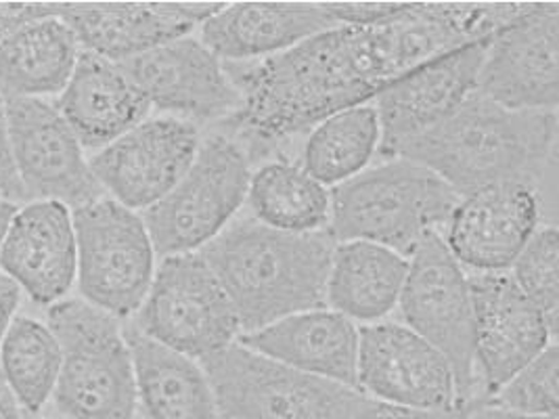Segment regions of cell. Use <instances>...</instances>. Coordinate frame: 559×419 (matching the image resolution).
<instances>
[{
  "mask_svg": "<svg viewBox=\"0 0 559 419\" xmlns=\"http://www.w3.org/2000/svg\"><path fill=\"white\" fill-rule=\"evenodd\" d=\"M467 419H558V416H554V418H547V416H524V414L509 411V409H503L499 405H492L486 398H480L474 405V409L469 411Z\"/></svg>",
  "mask_w": 559,
  "mask_h": 419,
  "instance_id": "obj_36",
  "label": "cell"
},
{
  "mask_svg": "<svg viewBox=\"0 0 559 419\" xmlns=\"http://www.w3.org/2000/svg\"><path fill=\"white\" fill-rule=\"evenodd\" d=\"M330 195L328 231L337 243L371 241L405 259L449 225L461 197L432 170L405 157L362 170L335 184Z\"/></svg>",
  "mask_w": 559,
  "mask_h": 419,
  "instance_id": "obj_4",
  "label": "cell"
},
{
  "mask_svg": "<svg viewBox=\"0 0 559 419\" xmlns=\"http://www.w3.org/2000/svg\"><path fill=\"white\" fill-rule=\"evenodd\" d=\"M223 4L216 2H78L55 4L82 51L127 61L157 45L187 36Z\"/></svg>",
  "mask_w": 559,
  "mask_h": 419,
  "instance_id": "obj_20",
  "label": "cell"
},
{
  "mask_svg": "<svg viewBox=\"0 0 559 419\" xmlns=\"http://www.w3.org/2000/svg\"><path fill=\"white\" fill-rule=\"evenodd\" d=\"M518 2L411 4L378 26H337L254 63H225L241 95L225 120L250 159L333 113L373 101L385 86L440 55L492 38Z\"/></svg>",
  "mask_w": 559,
  "mask_h": 419,
  "instance_id": "obj_1",
  "label": "cell"
},
{
  "mask_svg": "<svg viewBox=\"0 0 559 419\" xmlns=\"http://www.w3.org/2000/svg\"><path fill=\"white\" fill-rule=\"evenodd\" d=\"M356 391L415 409L459 407L449 361L401 323H369L358 330Z\"/></svg>",
  "mask_w": 559,
  "mask_h": 419,
  "instance_id": "obj_15",
  "label": "cell"
},
{
  "mask_svg": "<svg viewBox=\"0 0 559 419\" xmlns=\"http://www.w3.org/2000/svg\"><path fill=\"white\" fill-rule=\"evenodd\" d=\"M399 307L408 330L430 342L449 361L457 405L476 400L472 294L467 275L442 234H430L413 252Z\"/></svg>",
  "mask_w": 559,
  "mask_h": 419,
  "instance_id": "obj_10",
  "label": "cell"
},
{
  "mask_svg": "<svg viewBox=\"0 0 559 419\" xmlns=\"http://www.w3.org/2000/svg\"><path fill=\"white\" fill-rule=\"evenodd\" d=\"M335 246L328 229L287 234L255 218H239L200 254L229 296L241 334H250L289 314L328 307Z\"/></svg>",
  "mask_w": 559,
  "mask_h": 419,
  "instance_id": "obj_3",
  "label": "cell"
},
{
  "mask_svg": "<svg viewBox=\"0 0 559 419\" xmlns=\"http://www.w3.org/2000/svg\"><path fill=\"white\" fill-rule=\"evenodd\" d=\"M200 143L195 124L173 116L152 118L105 145L88 164L111 200L145 212L182 179Z\"/></svg>",
  "mask_w": 559,
  "mask_h": 419,
  "instance_id": "obj_14",
  "label": "cell"
},
{
  "mask_svg": "<svg viewBox=\"0 0 559 419\" xmlns=\"http://www.w3.org/2000/svg\"><path fill=\"white\" fill-rule=\"evenodd\" d=\"M22 288L0 271V344L4 340L9 327L13 325L20 304H22Z\"/></svg>",
  "mask_w": 559,
  "mask_h": 419,
  "instance_id": "obj_35",
  "label": "cell"
},
{
  "mask_svg": "<svg viewBox=\"0 0 559 419\" xmlns=\"http://www.w3.org/2000/svg\"><path fill=\"white\" fill-rule=\"evenodd\" d=\"M130 323L147 338L195 361L221 352L241 336L229 296L200 252L162 259Z\"/></svg>",
  "mask_w": 559,
  "mask_h": 419,
  "instance_id": "obj_9",
  "label": "cell"
},
{
  "mask_svg": "<svg viewBox=\"0 0 559 419\" xmlns=\"http://www.w3.org/2000/svg\"><path fill=\"white\" fill-rule=\"evenodd\" d=\"M0 271L38 307L66 300L78 273L72 210L52 200L20 206L0 252Z\"/></svg>",
  "mask_w": 559,
  "mask_h": 419,
  "instance_id": "obj_21",
  "label": "cell"
},
{
  "mask_svg": "<svg viewBox=\"0 0 559 419\" xmlns=\"http://www.w3.org/2000/svg\"><path fill=\"white\" fill-rule=\"evenodd\" d=\"M248 204L258 223L287 231L314 234L330 225L331 195L300 164L277 159L260 166L250 179Z\"/></svg>",
  "mask_w": 559,
  "mask_h": 419,
  "instance_id": "obj_27",
  "label": "cell"
},
{
  "mask_svg": "<svg viewBox=\"0 0 559 419\" xmlns=\"http://www.w3.org/2000/svg\"><path fill=\"white\" fill-rule=\"evenodd\" d=\"M24 409L0 375V419H24Z\"/></svg>",
  "mask_w": 559,
  "mask_h": 419,
  "instance_id": "obj_37",
  "label": "cell"
},
{
  "mask_svg": "<svg viewBox=\"0 0 559 419\" xmlns=\"http://www.w3.org/2000/svg\"><path fill=\"white\" fill-rule=\"evenodd\" d=\"M59 371L61 346L49 323L17 314L0 344V375L24 414H43L52 400Z\"/></svg>",
  "mask_w": 559,
  "mask_h": 419,
  "instance_id": "obj_28",
  "label": "cell"
},
{
  "mask_svg": "<svg viewBox=\"0 0 559 419\" xmlns=\"http://www.w3.org/2000/svg\"><path fill=\"white\" fill-rule=\"evenodd\" d=\"M47 323L61 346L52 394L61 419L136 418L134 363L124 325L78 298L49 307Z\"/></svg>",
  "mask_w": 559,
  "mask_h": 419,
  "instance_id": "obj_5",
  "label": "cell"
},
{
  "mask_svg": "<svg viewBox=\"0 0 559 419\" xmlns=\"http://www.w3.org/2000/svg\"><path fill=\"white\" fill-rule=\"evenodd\" d=\"M136 382V400L145 419H221L204 367L191 357L124 325Z\"/></svg>",
  "mask_w": 559,
  "mask_h": 419,
  "instance_id": "obj_25",
  "label": "cell"
},
{
  "mask_svg": "<svg viewBox=\"0 0 559 419\" xmlns=\"http://www.w3.org/2000/svg\"><path fill=\"white\" fill-rule=\"evenodd\" d=\"M480 398L459 405L453 409H415V407H405V405H394V403H383L376 398H367V403L344 419H467L469 411Z\"/></svg>",
  "mask_w": 559,
  "mask_h": 419,
  "instance_id": "obj_32",
  "label": "cell"
},
{
  "mask_svg": "<svg viewBox=\"0 0 559 419\" xmlns=\"http://www.w3.org/2000/svg\"><path fill=\"white\" fill-rule=\"evenodd\" d=\"M513 279L545 316L554 338L559 321V236L556 227L536 229L511 264Z\"/></svg>",
  "mask_w": 559,
  "mask_h": 419,
  "instance_id": "obj_30",
  "label": "cell"
},
{
  "mask_svg": "<svg viewBox=\"0 0 559 419\" xmlns=\"http://www.w3.org/2000/svg\"><path fill=\"white\" fill-rule=\"evenodd\" d=\"M72 218L84 300L116 319L136 314L155 275V248L143 216L103 195L72 210Z\"/></svg>",
  "mask_w": 559,
  "mask_h": 419,
  "instance_id": "obj_8",
  "label": "cell"
},
{
  "mask_svg": "<svg viewBox=\"0 0 559 419\" xmlns=\"http://www.w3.org/2000/svg\"><path fill=\"white\" fill-rule=\"evenodd\" d=\"M250 179L246 149L229 134H210L182 179L141 214L155 254L200 252L233 223L248 200Z\"/></svg>",
  "mask_w": 559,
  "mask_h": 419,
  "instance_id": "obj_7",
  "label": "cell"
},
{
  "mask_svg": "<svg viewBox=\"0 0 559 419\" xmlns=\"http://www.w3.org/2000/svg\"><path fill=\"white\" fill-rule=\"evenodd\" d=\"M221 419H344L367 394L298 371L233 342L200 361Z\"/></svg>",
  "mask_w": 559,
  "mask_h": 419,
  "instance_id": "obj_6",
  "label": "cell"
},
{
  "mask_svg": "<svg viewBox=\"0 0 559 419\" xmlns=\"http://www.w3.org/2000/svg\"><path fill=\"white\" fill-rule=\"evenodd\" d=\"M80 45L55 4L0 2V93L57 97L72 76Z\"/></svg>",
  "mask_w": 559,
  "mask_h": 419,
  "instance_id": "obj_19",
  "label": "cell"
},
{
  "mask_svg": "<svg viewBox=\"0 0 559 419\" xmlns=\"http://www.w3.org/2000/svg\"><path fill=\"white\" fill-rule=\"evenodd\" d=\"M559 348L549 344L536 359L520 369L501 391L492 394V405L524 416H558L559 409Z\"/></svg>",
  "mask_w": 559,
  "mask_h": 419,
  "instance_id": "obj_31",
  "label": "cell"
},
{
  "mask_svg": "<svg viewBox=\"0 0 559 419\" xmlns=\"http://www.w3.org/2000/svg\"><path fill=\"white\" fill-rule=\"evenodd\" d=\"M52 104L82 147L95 152L147 120L152 109L116 61L88 51H80L72 76Z\"/></svg>",
  "mask_w": 559,
  "mask_h": 419,
  "instance_id": "obj_22",
  "label": "cell"
},
{
  "mask_svg": "<svg viewBox=\"0 0 559 419\" xmlns=\"http://www.w3.org/2000/svg\"><path fill=\"white\" fill-rule=\"evenodd\" d=\"M490 38L440 55L385 86L373 99L380 118V154L388 159L411 139L447 120L474 91Z\"/></svg>",
  "mask_w": 559,
  "mask_h": 419,
  "instance_id": "obj_17",
  "label": "cell"
},
{
  "mask_svg": "<svg viewBox=\"0 0 559 419\" xmlns=\"http://www.w3.org/2000/svg\"><path fill=\"white\" fill-rule=\"evenodd\" d=\"M17 208H20V204L0 197V252H2L4 239H7L9 227H11V223H13V216H15Z\"/></svg>",
  "mask_w": 559,
  "mask_h": 419,
  "instance_id": "obj_38",
  "label": "cell"
},
{
  "mask_svg": "<svg viewBox=\"0 0 559 419\" xmlns=\"http://www.w3.org/2000/svg\"><path fill=\"white\" fill-rule=\"evenodd\" d=\"M467 284L474 307V359L484 398H490L551 344L554 334L508 273H476Z\"/></svg>",
  "mask_w": 559,
  "mask_h": 419,
  "instance_id": "obj_16",
  "label": "cell"
},
{
  "mask_svg": "<svg viewBox=\"0 0 559 419\" xmlns=\"http://www.w3.org/2000/svg\"><path fill=\"white\" fill-rule=\"evenodd\" d=\"M0 197L11 200L15 204L26 202L24 189L17 179L11 147H9V122H7V99L0 93Z\"/></svg>",
  "mask_w": 559,
  "mask_h": 419,
  "instance_id": "obj_34",
  "label": "cell"
},
{
  "mask_svg": "<svg viewBox=\"0 0 559 419\" xmlns=\"http://www.w3.org/2000/svg\"><path fill=\"white\" fill-rule=\"evenodd\" d=\"M558 2L533 9L499 29L484 52L476 91L522 111H554L559 101Z\"/></svg>",
  "mask_w": 559,
  "mask_h": 419,
  "instance_id": "obj_13",
  "label": "cell"
},
{
  "mask_svg": "<svg viewBox=\"0 0 559 419\" xmlns=\"http://www.w3.org/2000/svg\"><path fill=\"white\" fill-rule=\"evenodd\" d=\"M7 122L11 157L26 202L52 200L74 210L105 195L82 143L57 105L36 97H9Z\"/></svg>",
  "mask_w": 559,
  "mask_h": 419,
  "instance_id": "obj_11",
  "label": "cell"
},
{
  "mask_svg": "<svg viewBox=\"0 0 559 419\" xmlns=\"http://www.w3.org/2000/svg\"><path fill=\"white\" fill-rule=\"evenodd\" d=\"M380 139V118L373 105L344 109L312 129L306 141L302 168L319 183H346L373 159Z\"/></svg>",
  "mask_w": 559,
  "mask_h": 419,
  "instance_id": "obj_29",
  "label": "cell"
},
{
  "mask_svg": "<svg viewBox=\"0 0 559 419\" xmlns=\"http://www.w3.org/2000/svg\"><path fill=\"white\" fill-rule=\"evenodd\" d=\"M538 216L534 184H490L459 197L442 237L461 266L503 273L531 241Z\"/></svg>",
  "mask_w": 559,
  "mask_h": 419,
  "instance_id": "obj_18",
  "label": "cell"
},
{
  "mask_svg": "<svg viewBox=\"0 0 559 419\" xmlns=\"http://www.w3.org/2000/svg\"><path fill=\"white\" fill-rule=\"evenodd\" d=\"M342 26L325 4H223L202 24V43L221 61L248 63L287 51L306 38Z\"/></svg>",
  "mask_w": 559,
  "mask_h": 419,
  "instance_id": "obj_23",
  "label": "cell"
},
{
  "mask_svg": "<svg viewBox=\"0 0 559 419\" xmlns=\"http://www.w3.org/2000/svg\"><path fill=\"white\" fill-rule=\"evenodd\" d=\"M24 419H47V418H43V416H29V414H26V416H24ZM61 419V418H59Z\"/></svg>",
  "mask_w": 559,
  "mask_h": 419,
  "instance_id": "obj_39",
  "label": "cell"
},
{
  "mask_svg": "<svg viewBox=\"0 0 559 419\" xmlns=\"http://www.w3.org/2000/svg\"><path fill=\"white\" fill-rule=\"evenodd\" d=\"M118 65L152 107L195 127L225 122L241 105L225 61L191 36L157 45Z\"/></svg>",
  "mask_w": 559,
  "mask_h": 419,
  "instance_id": "obj_12",
  "label": "cell"
},
{
  "mask_svg": "<svg viewBox=\"0 0 559 419\" xmlns=\"http://www.w3.org/2000/svg\"><path fill=\"white\" fill-rule=\"evenodd\" d=\"M408 261L371 241H342L331 259L325 304L348 319L373 323L399 307Z\"/></svg>",
  "mask_w": 559,
  "mask_h": 419,
  "instance_id": "obj_26",
  "label": "cell"
},
{
  "mask_svg": "<svg viewBox=\"0 0 559 419\" xmlns=\"http://www.w3.org/2000/svg\"><path fill=\"white\" fill-rule=\"evenodd\" d=\"M237 342L298 371L356 388L358 330L353 319L331 309L289 314Z\"/></svg>",
  "mask_w": 559,
  "mask_h": 419,
  "instance_id": "obj_24",
  "label": "cell"
},
{
  "mask_svg": "<svg viewBox=\"0 0 559 419\" xmlns=\"http://www.w3.org/2000/svg\"><path fill=\"white\" fill-rule=\"evenodd\" d=\"M331 17L342 26H378L399 15L405 2H348L325 4Z\"/></svg>",
  "mask_w": 559,
  "mask_h": 419,
  "instance_id": "obj_33",
  "label": "cell"
},
{
  "mask_svg": "<svg viewBox=\"0 0 559 419\" xmlns=\"http://www.w3.org/2000/svg\"><path fill=\"white\" fill-rule=\"evenodd\" d=\"M558 141L556 111H522L474 91L457 109L394 157L426 166L457 195L499 183L534 184L549 170Z\"/></svg>",
  "mask_w": 559,
  "mask_h": 419,
  "instance_id": "obj_2",
  "label": "cell"
}]
</instances>
